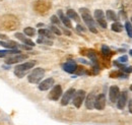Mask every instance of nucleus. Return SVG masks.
Returning a JSON list of instances; mask_svg holds the SVG:
<instances>
[{
    "mask_svg": "<svg viewBox=\"0 0 132 125\" xmlns=\"http://www.w3.org/2000/svg\"><path fill=\"white\" fill-rule=\"evenodd\" d=\"M80 13H81V17H82L83 21L85 22V25L87 26L88 30L94 33V34H97L98 33V30H97V26H96V21L95 19L93 18V16L90 14L89 10L87 8H80L79 9Z\"/></svg>",
    "mask_w": 132,
    "mask_h": 125,
    "instance_id": "nucleus-1",
    "label": "nucleus"
},
{
    "mask_svg": "<svg viewBox=\"0 0 132 125\" xmlns=\"http://www.w3.org/2000/svg\"><path fill=\"white\" fill-rule=\"evenodd\" d=\"M35 65H36V61H28V62L21 63L14 68V74L19 78L23 77L29 70L34 68Z\"/></svg>",
    "mask_w": 132,
    "mask_h": 125,
    "instance_id": "nucleus-2",
    "label": "nucleus"
},
{
    "mask_svg": "<svg viewBox=\"0 0 132 125\" xmlns=\"http://www.w3.org/2000/svg\"><path fill=\"white\" fill-rule=\"evenodd\" d=\"M45 75V69L42 67H38L33 69V71L28 75V80L31 83H39Z\"/></svg>",
    "mask_w": 132,
    "mask_h": 125,
    "instance_id": "nucleus-3",
    "label": "nucleus"
},
{
    "mask_svg": "<svg viewBox=\"0 0 132 125\" xmlns=\"http://www.w3.org/2000/svg\"><path fill=\"white\" fill-rule=\"evenodd\" d=\"M85 99V92L83 90H79V91H76L75 94L73 96V99H72V103L73 105L78 109L81 107L83 101Z\"/></svg>",
    "mask_w": 132,
    "mask_h": 125,
    "instance_id": "nucleus-4",
    "label": "nucleus"
},
{
    "mask_svg": "<svg viewBox=\"0 0 132 125\" xmlns=\"http://www.w3.org/2000/svg\"><path fill=\"white\" fill-rule=\"evenodd\" d=\"M28 57H29L28 55L21 54V53H19V54H14V55H10V56L6 57L5 62L7 63V64H14V63L20 62V61H22V60L28 59Z\"/></svg>",
    "mask_w": 132,
    "mask_h": 125,
    "instance_id": "nucleus-5",
    "label": "nucleus"
},
{
    "mask_svg": "<svg viewBox=\"0 0 132 125\" xmlns=\"http://www.w3.org/2000/svg\"><path fill=\"white\" fill-rule=\"evenodd\" d=\"M62 96V87L60 84H56L53 87L49 94V99L52 101H58Z\"/></svg>",
    "mask_w": 132,
    "mask_h": 125,
    "instance_id": "nucleus-6",
    "label": "nucleus"
},
{
    "mask_svg": "<svg viewBox=\"0 0 132 125\" xmlns=\"http://www.w3.org/2000/svg\"><path fill=\"white\" fill-rule=\"evenodd\" d=\"M75 90L74 89H69V90H67L64 95H63V97H62V100H61V105L62 106H66V105H68L69 103H70V101H72V99H73V96L75 94Z\"/></svg>",
    "mask_w": 132,
    "mask_h": 125,
    "instance_id": "nucleus-7",
    "label": "nucleus"
},
{
    "mask_svg": "<svg viewBox=\"0 0 132 125\" xmlns=\"http://www.w3.org/2000/svg\"><path fill=\"white\" fill-rule=\"evenodd\" d=\"M105 107H106V96L105 94L98 95L96 98V101H95V108L102 111L105 109Z\"/></svg>",
    "mask_w": 132,
    "mask_h": 125,
    "instance_id": "nucleus-8",
    "label": "nucleus"
},
{
    "mask_svg": "<svg viewBox=\"0 0 132 125\" xmlns=\"http://www.w3.org/2000/svg\"><path fill=\"white\" fill-rule=\"evenodd\" d=\"M127 101H128V95L127 92H122L120 93V96L118 98V101H117V108L119 110H123L125 108L126 104H127Z\"/></svg>",
    "mask_w": 132,
    "mask_h": 125,
    "instance_id": "nucleus-9",
    "label": "nucleus"
},
{
    "mask_svg": "<svg viewBox=\"0 0 132 125\" xmlns=\"http://www.w3.org/2000/svg\"><path fill=\"white\" fill-rule=\"evenodd\" d=\"M120 96V90L117 85H112L109 89V98L112 103H117L118 98Z\"/></svg>",
    "mask_w": 132,
    "mask_h": 125,
    "instance_id": "nucleus-10",
    "label": "nucleus"
},
{
    "mask_svg": "<svg viewBox=\"0 0 132 125\" xmlns=\"http://www.w3.org/2000/svg\"><path fill=\"white\" fill-rule=\"evenodd\" d=\"M62 68L63 70L68 72V73H74L77 69V65H76V62L73 61V60H68L67 62H65L63 65H62Z\"/></svg>",
    "mask_w": 132,
    "mask_h": 125,
    "instance_id": "nucleus-11",
    "label": "nucleus"
},
{
    "mask_svg": "<svg viewBox=\"0 0 132 125\" xmlns=\"http://www.w3.org/2000/svg\"><path fill=\"white\" fill-rule=\"evenodd\" d=\"M54 78L49 77V78H46L44 79L43 81L40 82L39 84V90L40 91H48L49 89H51L53 85H54Z\"/></svg>",
    "mask_w": 132,
    "mask_h": 125,
    "instance_id": "nucleus-12",
    "label": "nucleus"
},
{
    "mask_svg": "<svg viewBox=\"0 0 132 125\" xmlns=\"http://www.w3.org/2000/svg\"><path fill=\"white\" fill-rule=\"evenodd\" d=\"M96 98H97V96L95 94V92H92V93H89V94L87 95V97L85 99V107H86V109L93 110L95 108Z\"/></svg>",
    "mask_w": 132,
    "mask_h": 125,
    "instance_id": "nucleus-13",
    "label": "nucleus"
},
{
    "mask_svg": "<svg viewBox=\"0 0 132 125\" xmlns=\"http://www.w3.org/2000/svg\"><path fill=\"white\" fill-rule=\"evenodd\" d=\"M14 36H15L16 39H18L19 41H21L24 45L30 46V47H34V46H35V43H34L33 41H32L31 39H29L28 37H26L23 34H21V33H16Z\"/></svg>",
    "mask_w": 132,
    "mask_h": 125,
    "instance_id": "nucleus-14",
    "label": "nucleus"
},
{
    "mask_svg": "<svg viewBox=\"0 0 132 125\" xmlns=\"http://www.w3.org/2000/svg\"><path fill=\"white\" fill-rule=\"evenodd\" d=\"M58 15H59V18H60V21L65 26L66 28H68V29H71V28H72L70 18L67 15H65V14L62 12V10H58Z\"/></svg>",
    "mask_w": 132,
    "mask_h": 125,
    "instance_id": "nucleus-15",
    "label": "nucleus"
},
{
    "mask_svg": "<svg viewBox=\"0 0 132 125\" xmlns=\"http://www.w3.org/2000/svg\"><path fill=\"white\" fill-rule=\"evenodd\" d=\"M20 51L18 49H6V50H0V58H6L10 55L19 54Z\"/></svg>",
    "mask_w": 132,
    "mask_h": 125,
    "instance_id": "nucleus-16",
    "label": "nucleus"
},
{
    "mask_svg": "<svg viewBox=\"0 0 132 125\" xmlns=\"http://www.w3.org/2000/svg\"><path fill=\"white\" fill-rule=\"evenodd\" d=\"M0 45L2 47L6 48V49H16L18 47V44L15 43V42H13V41H7V42L0 41Z\"/></svg>",
    "mask_w": 132,
    "mask_h": 125,
    "instance_id": "nucleus-17",
    "label": "nucleus"
},
{
    "mask_svg": "<svg viewBox=\"0 0 132 125\" xmlns=\"http://www.w3.org/2000/svg\"><path fill=\"white\" fill-rule=\"evenodd\" d=\"M39 35L42 36V37H45V38H48V39H53L54 38V35L53 33L50 31V30H47V29H41L38 31Z\"/></svg>",
    "mask_w": 132,
    "mask_h": 125,
    "instance_id": "nucleus-18",
    "label": "nucleus"
},
{
    "mask_svg": "<svg viewBox=\"0 0 132 125\" xmlns=\"http://www.w3.org/2000/svg\"><path fill=\"white\" fill-rule=\"evenodd\" d=\"M67 16L70 18V19H73V20H75V21H80V18H79V15L76 13V11L75 10H73V9H68L67 10Z\"/></svg>",
    "mask_w": 132,
    "mask_h": 125,
    "instance_id": "nucleus-19",
    "label": "nucleus"
},
{
    "mask_svg": "<svg viewBox=\"0 0 132 125\" xmlns=\"http://www.w3.org/2000/svg\"><path fill=\"white\" fill-rule=\"evenodd\" d=\"M37 43H38V44H45V45H49V46L53 45V42H52L50 39L45 38V37H42V36L37 40Z\"/></svg>",
    "mask_w": 132,
    "mask_h": 125,
    "instance_id": "nucleus-20",
    "label": "nucleus"
},
{
    "mask_svg": "<svg viewBox=\"0 0 132 125\" xmlns=\"http://www.w3.org/2000/svg\"><path fill=\"white\" fill-rule=\"evenodd\" d=\"M111 29H112V31L113 32H116V33H121V32L123 31V26H122L120 22L115 21V22L111 26Z\"/></svg>",
    "mask_w": 132,
    "mask_h": 125,
    "instance_id": "nucleus-21",
    "label": "nucleus"
},
{
    "mask_svg": "<svg viewBox=\"0 0 132 125\" xmlns=\"http://www.w3.org/2000/svg\"><path fill=\"white\" fill-rule=\"evenodd\" d=\"M106 16H107V18L109 19V20H113V21H116L117 20V15H116L115 11H113V10H107V12H106Z\"/></svg>",
    "mask_w": 132,
    "mask_h": 125,
    "instance_id": "nucleus-22",
    "label": "nucleus"
},
{
    "mask_svg": "<svg viewBox=\"0 0 132 125\" xmlns=\"http://www.w3.org/2000/svg\"><path fill=\"white\" fill-rule=\"evenodd\" d=\"M95 18L97 19V21L102 20V19H105L104 11H103V10H101V9H97V10H95Z\"/></svg>",
    "mask_w": 132,
    "mask_h": 125,
    "instance_id": "nucleus-23",
    "label": "nucleus"
},
{
    "mask_svg": "<svg viewBox=\"0 0 132 125\" xmlns=\"http://www.w3.org/2000/svg\"><path fill=\"white\" fill-rule=\"evenodd\" d=\"M24 35L27 36V37H34L35 36V34H36V31H35V29L34 28H31V27H28V28H26L24 29Z\"/></svg>",
    "mask_w": 132,
    "mask_h": 125,
    "instance_id": "nucleus-24",
    "label": "nucleus"
},
{
    "mask_svg": "<svg viewBox=\"0 0 132 125\" xmlns=\"http://www.w3.org/2000/svg\"><path fill=\"white\" fill-rule=\"evenodd\" d=\"M125 30L127 32V35L132 38V25L130 21H126L125 22Z\"/></svg>",
    "mask_w": 132,
    "mask_h": 125,
    "instance_id": "nucleus-25",
    "label": "nucleus"
},
{
    "mask_svg": "<svg viewBox=\"0 0 132 125\" xmlns=\"http://www.w3.org/2000/svg\"><path fill=\"white\" fill-rule=\"evenodd\" d=\"M49 28H50L49 30L52 32L53 34H55V35H57V36H60V35H61V31H60L55 25H51Z\"/></svg>",
    "mask_w": 132,
    "mask_h": 125,
    "instance_id": "nucleus-26",
    "label": "nucleus"
},
{
    "mask_svg": "<svg viewBox=\"0 0 132 125\" xmlns=\"http://www.w3.org/2000/svg\"><path fill=\"white\" fill-rule=\"evenodd\" d=\"M102 53H103L104 56H109L111 54V50H110V48L108 47V46L103 45L102 46Z\"/></svg>",
    "mask_w": 132,
    "mask_h": 125,
    "instance_id": "nucleus-27",
    "label": "nucleus"
},
{
    "mask_svg": "<svg viewBox=\"0 0 132 125\" xmlns=\"http://www.w3.org/2000/svg\"><path fill=\"white\" fill-rule=\"evenodd\" d=\"M51 21H52V24L53 25H60V20L58 19V17L56 15H52L51 16Z\"/></svg>",
    "mask_w": 132,
    "mask_h": 125,
    "instance_id": "nucleus-28",
    "label": "nucleus"
},
{
    "mask_svg": "<svg viewBox=\"0 0 132 125\" xmlns=\"http://www.w3.org/2000/svg\"><path fill=\"white\" fill-rule=\"evenodd\" d=\"M118 61L120 63H125L128 61V56L127 55H123V56H121L119 59H118Z\"/></svg>",
    "mask_w": 132,
    "mask_h": 125,
    "instance_id": "nucleus-29",
    "label": "nucleus"
},
{
    "mask_svg": "<svg viewBox=\"0 0 132 125\" xmlns=\"http://www.w3.org/2000/svg\"><path fill=\"white\" fill-rule=\"evenodd\" d=\"M126 73H131L132 72V66H128V67H124V68H122Z\"/></svg>",
    "mask_w": 132,
    "mask_h": 125,
    "instance_id": "nucleus-30",
    "label": "nucleus"
},
{
    "mask_svg": "<svg viewBox=\"0 0 132 125\" xmlns=\"http://www.w3.org/2000/svg\"><path fill=\"white\" fill-rule=\"evenodd\" d=\"M18 47L22 48V49H24V50H31L32 47H30V46H27V45H19L18 44Z\"/></svg>",
    "mask_w": 132,
    "mask_h": 125,
    "instance_id": "nucleus-31",
    "label": "nucleus"
},
{
    "mask_svg": "<svg viewBox=\"0 0 132 125\" xmlns=\"http://www.w3.org/2000/svg\"><path fill=\"white\" fill-rule=\"evenodd\" d=\"M128 107H129V112L132 113V99L129 101V105H128Z\"/></svg>",
    "mask_w": 132,
    "mask_h": 125,
    "instance_id": "nucleus-32",
    "label": "nucleus"
},
{
    "mask_svg": "<svg viewBox=\"0 0 132 125\" xmlns=\"http://www.w3.org/2000/svg\"><path fill=\"white\" fill-rule=\"evenodd\" d=\"M0 38H3L4 40H7V37H6L5 35H1V34H0Z\"/></svg>",
    "mask_w": 132,
    "mask_h": 125,
    "instance_id": "nucleus-33",
    "label": "nucleus"
},
{
    "mask_svg": "<svg viewBox=\"0 0 132 125\" xmlns=\"http://www.w3.org/2000/svg\"><path fill=\"white\" fill-rule=\"evenodd\" d=\"M129 54H130V55H131V56H132V49H131V50H130V51H129Z\"/></svg>",
    "mask_w": 132,
    "mask_h": 125,
    "instance_id": "nucleus-34",
    "label": "nucleus"
},
{
    "mask_svg": "<svg viewBox=\"0 0 132 125\" xmlns=\"http://www.w3.org/2000/svg\"><path fill=\"white\" fill-rule=\"evenodd\" d=\"M130 91H132V85H130Z\"/></svg>",
    "mask_w": 132,
    "mask_h": 125,
    "instance_id": "nucleus-35",
    "label": "nucleus"
},
{
    "mask_svg": "<svg viewBox=\"0 0 132 125\" xmlns=\"http://www.w3.org/2000/svg\"><path fill=\"white\" fill-rule=\"evenodd\" d=\"M131 22H132V17H131ZM131 25H132V24H131Z\"/></svg>",
    "mask_w": 132,
    "mask_h": 125,
    "instance_id": "nucleus-36",
    "label": "nucleus"
}]
</instances>
